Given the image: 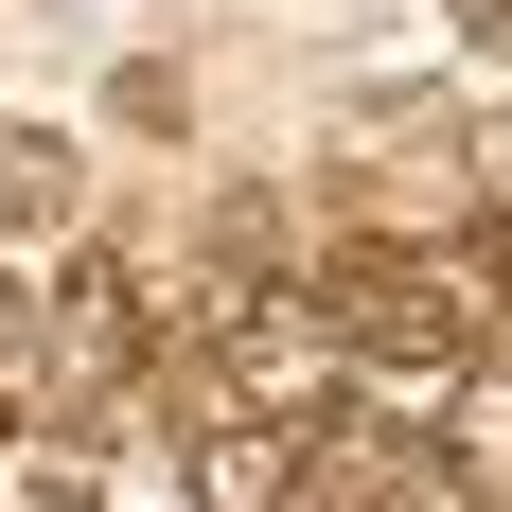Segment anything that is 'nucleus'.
<instances>
[{"label": "nucleus", "instance_id": "39448f33", "mask_svg": "<svg viewBox=\"0 0 512 512\" xmlns=\"http://www.w3.org/2000/svg\"><path fill=\"white\" fill-rule=\"evenodd\" d=\"M212 265H283V195H212Z\"/></svg>", "mask_w": 512, "mask_h": 512}, {"label": "nucleus", "instance_id": "7ed1b4c3", "mask_svg": "<svg viewBox=\"0 0 512 512\" xmlns=\"http://www.w3.org/2000/svg\"><path fill=\"white\" fill-rule=\"evenodd\" d=\"M89 248V142L71 124H0V265Z\"/></svg>", "mask_w": 512, "mask_h": 512}, {"label": "nucleus", "instance_id": "f257e3e1", "mask_svg": "<svg viewBox=\"0 0 512 512\" xmlns=\"http://www.w3.org/2000/svg\"><path fill=\"white\" fill-rule=\"evenodd\" d=\"M318 318L371 371H460V354H495V248H336Z\"/></svg>", "mask_w": 512, "mask_h": 512}, {"label": "nucleus", "instance_id": "423d86ee", "mask_svg": "<svg viewBox=\"0 0 512 512\" xmlns=\"http://www.w3.org/2000/svg\"><path fill=\"white\" fill-rule=\"evenodd\" d=\"M460 18H477V36H512V0H460Z\"/></svg>", "mask_w": 512, "mask_h": 512}, {"label": "nucleus", "instance_id": "f03ea898", "mask_svg": "<svg viewBox=\"0 0 512 512\" xmlns=\"http://www.w3.org/2000/svg\"><path fill=\"white\" fill-rule=\"evenodd\" d=\"M159 354H177V283L142 248H53V301H36V371L53 389H124Z\"/></svg>", "mask_w": 512, "mask_h": 512}, {"label": "nucleus", "instance_id": "20e7f679", "mask_svg": "<svg viewBox=\"0 0 512 512\" xmlns=\"http://www.w3.org/2000/svg\"><path fill=\"white\" fill-rule=\"evenodd\" d=\"M442 460H460L477 495H512V354H495V371L460 354V407H442Z\"/></svg>", "mask_w": 512, "mask_h": 512}]
</instances>
